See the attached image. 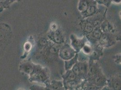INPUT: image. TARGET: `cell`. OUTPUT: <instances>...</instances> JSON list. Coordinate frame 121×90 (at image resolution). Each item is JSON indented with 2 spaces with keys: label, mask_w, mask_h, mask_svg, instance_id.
<instances>
[{
  "label": "cell",
  "mask_w": 121,
  "mask_h": 90,
  "mask_svg": "<svg viewBox=\"0 0 121 90\" xmlns=\"http://www.w3.org/2000/svg\"><path fill=\"white\" fill-rule=\"evenodd\" d=\"M92 0H80L79 3L78 8L81 11L85 10L89 7V3Z\"/></svg>",
  "instance_id": "cell-1"
},
{
  "label": "cell",
  "mask_w": 121,
  "mask_h": 90,
  "mask_svg": "<svg viewBox=\"0 0 121 90\" xmlns=\"http://www.w3.org/2000/svg\"><path fill=\"white\" fill-rule=\"evenodd\" d=\"M10 5L8 0H0V12L4 9L8 8Z\"/></svg>",
  "instance_id": "cell-2"
},
{
  "label": "cell",
  "mask_w": 121,
  "mask_h": 90,
  "mask_svg": "<svg viewBox=\"0 0 121 90\" xmlns=\"http://www.w3.org/2000/svg\"><path fill=\"white\" fill-rule=\"evenodd\" d=\"M61 55L62 56L65 58H69L71 55V53L70 51L67 49H64L61 51Z\"/></svg>",
  "instance_id": "cell-3"
},
{
  "label": "cell",
  "mask_w": 121,
  "mask_h": 90,
  "mask_svg": "<svg viewBox=\"0 0 121 90\" xmlns=\"http://www.w3.org/2000/svg\"><path fill=\"white\" fill-rule=\"evenodd\" d=\"M54 39L56 42L57 43H60L61 41V37L60 34L58 31H56L54 34Z\"/></svg>",
  "instance_id": "cell-4"
},
{
  "label": "cell",
  "mask_w": 121,
  "mask_h": 90,
  "mask_svg": "<svg viewBox=\"0 0 121 90\" xmlns=\"http://www.w3.org/2000/svg\"><path fill=\"white\" fill-rule=\"evenodd\" d=\"M87 10V13H88L89 14H91L94 13L95 10V8L94 5H91L89 6Z\"/></svg>",
  "instance_id": "cell-5"
},
{
  "label": "cell",
  "mask_w": 121,
  "mask_h": 90,
  "mask_svg": "<svg viewBox=\"0 0 121 90\" xmlns=\"http://www.w3.org/2000/svg\"><path fill=\"white\" fill-rule=\"evenodd\" d=\"M23 69L24 70L23 71H25V72L29 73L32 70V68L30 65H26L23 66Z\"/></svg>",
  "instance_id": "cell-6"
},
{
  "label": "cell",
  "mask_w": 121,
  "mask_h": 90,
  "mask_svg": "<svg viewBox=\"0 0 121 90\" xmlns=\"http://www.w3.org/2000/svg\"><path fill=\"white\" fill-rule=\"evenodd\" d=\"M93 35H94V37L96 38H100V37L101 36V33L98 30H95L94 32Z\"/></svg>",
  "instance_id": "cell-7"
},
{
  "label": "cell",
  "mask_w": 121,
  "mask_h": 90,
  "mask_svg": "<svg viewBox=\"0 0 121 90\" xmlns=\"http://www.w3.org/2000/svg\"><path fill=\"white\" fill-rule=\"evenodd\" d=\"M85 30L87 32H91L93 30V26L90 23L87 24L86 25Z\"/></svg>",
  "instance_id": "cell-8"
},
{
  "label": "cell",
  "mask_w": 121,
  "mask_h": 90,
  "mask_svg": "<svg viewBox=\"0 0 121 90\" xmlns=\"http://www.w3.org/2000/svg\"><path fill=\"white\" fill-rule=\"evenodd\" d=\"M73 72L74 74H75L76 75H79L80 74L79 67L78 66H75L73 68Z\"/></svg>",
  "instance_id": "cell-9"
},
{
  "label": "cell",
  "mask_w": 121,
  "mask_h": 90,
  "mask_svg": "<svg viewBox=\"0 0 121 90\" xmlns=\"http://www.w3.org/2000/svg\"><path fill=\"white\" fill-rule=\"evenodd\" d=\"M50 51V52H51L52 53L55 54L57 51V48L55 46H53L51 47Z\"/></svg>",
  "instance_id": "cell-10"
},
{
  "label": "cell",
  "mask_w": 121,
  "mask_h": 90,
  "mask_svg": "<svg viewBox=\"0 0 121 90\" xmlns=\"http://www.w3.org/2000/svg\"><path fill=\"white\" fill-rule=\"evenodd\" d=\"M76 78L75 75L74 73H71L68 77V79L70 81L73 80Z\"/></svg>",
  "instance_id": "cell-11"
},
{
  "label": "cell",
  "mask_w": 121,
  "mask_h": 90,
  "mask_svg": "<svg viewBox=\"0 0 121 90\" xmlns=\"http://www.w3.org/2000/svg\"><path fill=\"white\" fill-rule=\"evenodd\" d=\"M100 21H99V20H95L94 22V26L95 27H99L100 25Z\"/></svg>",
  "instance_id": "cell-12"
},
{
  "label": "cell",
  "mask_w": 121,
  "mask_h": 90,
  "mask_svg": "<svg viewBox=\"0 0 121 90\" xmlns=\"http://www.w3.org/2000/svg\"><path fill=\"white\" fill-rule=\"evenodd\" d=\"M79 69H80V73L83 74L85 72V67L84 65H81L79 67Z\"/></svg>",
  "instance_id": "cell-13"
},
{
  "label": "cell",
  "mask_w": 121,
  "mask_h": 90,
  "mask_svg": "<svg viewBox=\"0 0 121 90\" xmlns=\"http://www.w3.org/2000/svg\"><path fill=\"white\" fill-rule=\"evenodd\" d=\"M39 43L42 46L45 45L47 44V41L45 39H42L39 41Z\"/></svg>",
  "instance_id": "cell-14"
},
{
  "label": "cell",
  "mask_w": 121,
  "mask_h": 90,
  "mask_svg": "<svg viewBox=\"0 0 121 90\" xmlns=\"http://www.w3.org/2000/svg\"><path fill=\"white\" fill-rule=\"evenodd\" d=\"M102 78L100 77H97L95 78V82L97 83H99L102 82Z\"/></svg>",
  "instance_id": "cell-15"
},
{
  "label": "cell",
  "mask_w": 121,
  "mask_h": 90,
  "mask_svg": "<svg viewBox=\"0 0 121 90\" xmlns=\"http://www.w3.org/2000/svg\"><path fill=\"white\" fill-rule=\"evenodd\" d=\"M95 69L94 67H91L89 70L90 73L91 74H94L95 73Z\"/></svg>",
  "instance_id": "cell-16"
},
{
  "label": "cell",
  "mask_w": 121,
  "mask_h": 90,
  "mask_svg": "<svg viewBox=\"0 0 121 90\" xmlns=\"http://www.w3.org/2000/svg\"><path fill=\"white\" fill-rule=\"evenodd\" d=\"M20 0H8V2H9V3L11 5V4H12L13 3H14V2L16 1H19Z\"/></svg>",
  "instance_id": "cell-17"
},
{
  "label": "cell",
  "mask_w": 121,
  "mask_h": 90,
  "mask_svg": "<svg viewBox=\"0 0 121 90\" xmlns=\"http://www.w3.org/2000/svg\"><path fill=\"white\" fill-rule=\"evenodd\" d=\"M76 84V83H75V82H70V85L71 86H74V85Z\"/></svg>",
  "instance_id": "cell-18"
},
{
  "label": "cell",
  "mask_w": 121,
  "mask_h": 90,
  "mask_svg": "<svg viewBox=\"0 0 121 90\" xmlns=\"http://www.w3.org/2000/svg\"><path fill=\"white\" fill-rule=\"evenodd\" d=\"M115 87L117 88H118V87H119L120 85H119V84L118 83H116V84H115Z\"/></svg>",
  "instance_id": "cell-19"
}]
</instances>
